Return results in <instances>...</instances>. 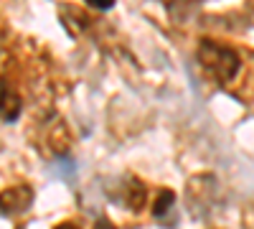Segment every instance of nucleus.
<instances>
[{
  "instance_id": "f257e3e1",
  "label": "nucleus",
  "mask_w": 254,
  "mask_h": 229,
  "mask_svg": "<svg viewBox=\"0 0 254 229\" xmlns=\"http://www.w3.org/2000/svg\"><path fill=\"white\" fill-rule=\"evenodd\" d=\"M198 64L201 69L214 79L219 84H229V81H234L237 74L242 72V56L226 46V44H219L214 38H203L198 44Z\"/></svg>"
},
{
  "instance_id": "f03ea898",
  "label": "nucleus",
  "mask_w": 254,
  "mask_h": 229,
  "mask_svg": "<svg viewBox=\"0 0 254 229\" xmlns=\"http://www.w3.org/2000/svg\"><path fill=\"white\" fill-rule=\"evenodd\" d=\"M33 204V189L26 183H18V186H10L0 194V214L3 217H18L23 214L28 206Z\"/></svg>"
},
{
  "instance_id": "7ed1b4c3",
  "label": "nucleus",
  "mask_w": 254,
  "mask_h": 229,
  "mask_svg": "<svg viewBox=\"0 0 254 229\" xmlns=\"http://www.w3.org/2000/svg\"><path fill=\"white\" fill-rule=\"evenodd\" d=\"M117 186H120V194L115 199L120 204H125L127 209L140 212L145 206V186H142V181H137V178H120Z\"/></svg>"
},
{
  "instance_id": "20e7f679",
  "label": "nucleus",
  "mask_w": 254,
  "mask_h": 229,
  "mask_svg": "<svg viewBox=\"0 0 254 229\" xmlns=\"http://www.w3.org/2000/svg\"><path fill=\"white\" fill-rule=\"evenodd\" d=\"M201 0H165V8L176 20H186L190 13L198 8Z\"/></svg>"
},
{
  "instance_id": "39448f33",
  "label": "nucleus",
  "mask_w": 254,
  "mask_h": 229,
  "mask_svg": "<svg viewBox=\"0 0 254 229\" xmlns=\"http://www.w3.org/2000/svg\"><path fill=\"white\" fill-rule=\"evenodd\" d=\"M173 204H176V194L173 191H160L158 194V199H155V204H153V217L155 219H165L168 217V212L173 209Z\"/></svg>"
},
{
  "instance_id": "423d86ee",
  "label": "nucleus",
  "mask_w": 254,
  "mask_h": 229,
  "mask_svg": "<svg viewBox=\"0 0 254 229\" xmlns=\"http://www.w3.org/2000/svg\"><path fill=\"white\" fill-rule=\"evenodd\" d=\"M87 5H92L97 10H110L115 5V0H87Z\"/></svg>"
},
{
  "instance_id": "0eeeda50",
  "label": "nucleus",
  "mask_w": 254,
  "mask_h": 229,
  "mask_svg": "<svg viewBox=\"0 0 254 229\" xmlns=\"http://www.w3.org/2000/svg\"><path fill=\"white\" fill-rule=\"evenodd\" d=\"M54 229H81V224H79V222H71V219H69V222H61V224H56Z\"/></svg>"
},
{
  "instance_id": "6e6552de",
  "label": "nucleus",
  "mask_w": 254,
  "mask_h": 229,
  "mask_svg": "<svg viewBox=\"0 0 254 229\" xmlns=\"http://www.w3.org/2000/svg\"><path fill=\"white\" fill-rule=\"evenodd\" d=\"M94 229H117L110 219H97V224H94Z\"/></svg>"
}]
</instances>
